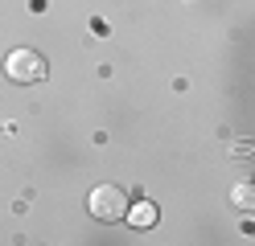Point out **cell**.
<instances>
[{"instance_id": "cell-1", "label": "cell", "mask_w": 255, "mask_h": 246, "mask_svg": "<svg viewBox=\"0 0 255 246\" xmlns=\"http://www.w3.org/2000/svg\"><path fill=\"white\" fill-rule=\"evenodd\" d=\"M87 209L95 222H124L132 205H128V193L120 185H95L87 197Z\"/></svg>"}, {"instance_id": "cell-2", "label": "cell", "mask_w": 255, "mask_h": 246, "mask_svg": "<svg viewBox=\"0 0 255 246\" xmlns=\"http://www.w3.org/2000/svg\"><path fill=\"white\" fill-rule=\"evenodd\" d=\"M4 74L12 82H21V86H29V82H41L45 74H50V66H45V58L37 54V49H12V54L4 58Z\"/></svg>"}, {"instance_id": "cell-3", "label": "cell", "mask_w": 255, "mask_h": 246, "mask_svg": "<svg viewBox=\"0 0 255 246\" xmlns=\"http://www.w3.org/2000/svg\"><path fill=\"white\" fill-rule=\"evenodd\" d=\"M128 222H132L136 230H148V226H156V205H152V201H136L132 209H128Z\"/></svg>"}, {"instance_id": "cell-4", "label": "cell", "mask_w": 255, "mask_h": 246, "mask_svg": "<svg viewBox=\"0 0 255 246\" xmlns=\"http://www.w3.org/2000/svg\"><path fill=\"white\" fill-rule=\"evenodd\" d=\"M231 205H235V209H243V213L255 209V180H239V185L231 189Z\"/></svg>"}]
</instances>
